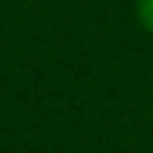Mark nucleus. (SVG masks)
<instances>
[{"label": "nucleus", "instance_id": "f257e3e1", "mask_svg": "<svg viewBox=\"0 0 153 153\" xmlns=\"http://www.w3.org/2000/svg\"><path fill=\"white\" fill-rule=\"evenodd\" d=\"M134 10H137V19H141V25L153 34V0H137Z\"/></svg>", "mask_w": 153, "mask_h": 153}]
</instances>
